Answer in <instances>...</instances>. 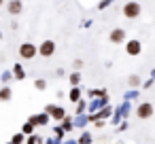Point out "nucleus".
I'll list each match as a JSON object with an SVG mask.
<instances>
[{"mask_svg":"<svg viewBox=\"0 0 155 144\" xmlns=\"http://www.w3.org/2000/svg\"><path fill=\"white\" fill-rule=\"evenodd\" d=\"M108 40H110L113 45H121V43H125V30H121V28H115V30L108 34Z\"/></svg>","mask_w":155,"mask_h":144,"instance_id":"39448f33","label":"nucleus"},{"mask_svg":"<svg viewBox=\"0 0 155 144\" xmlns=\"http://www.w3.org/2000/svg\"><path fill=\"white\" fill-rule=\"evenodd\" d=\"M0 100H2V102L11 100V89H9V87H5V89H0Z\"/></svg>","mask_w":155,"mask_h":144,"instance_id":"9d476101","label":"nucleus"},{"mask_svg":"<svg viewBox=\"0 0 155 144\" xmlns=\"http://www.w3.org/2000/svg\"><path fill=\"white\" fill-rule=\"evenodd\" d=\"M24 142V133H15L13 136V144H21Z\"/></svg>","mask_w":155,"mask_h":144,"instance_id":"9b49d317","label":"nucleus"},{"mask_svg":"<svg viewBox=\"0 0 155 144\" xmlns=\"http://www.w3.org/2000/svg\"><path fill=\"white\" fill-rule=\"evenodd\" d=\"M47 119H49L47 114H34V117L30 119V123H32V125H45V123H47Z\"/></svg>","mask_w":155,"mask_h":144,"instance_id":"6e6552de","label":"nucleus"},{"mask_svg":"<svg viewBox=\"0 0 155 144\" xmlns=\"http://www.w3.org/2000/svg\"><path fill=\"white\" fill-rule=\"evenodd\" d=\"M136 114H138L140 119H149V117L153 114V104H151V102H142V104L136 108Z\"/></svg>","mask_w":155,"mask_h":144,"instance_id":"423d86ee","label":"nucleus"},{"mask_svg":"<svg viewBox=\"0 0 155 144\" xmlns=\"http://www.w3.org/2000/svg\"><path fill=\"white\" fill-rule=\"evenodd\" d=\"M7 11H9L11 15H19V13L24 11V5L19 2V0H11V2L7 5Z\"/></svg>","mask_w":155,"mask_h":144,"instance_id":"0eeeda50","label":"nucleus"},{"mask_svg":"<svg viewBox=\"0 0 155 144\" xmlns=\"http://www.w3.org/2000/svg\"><path fill=\"white\" fill-rule=\"evenodd\" d=\"M36 53H38V51H36V45H32V43H24V45L19 47V55H21L24 59H32Z\"/></svg>","mask_w":155,"mask_h":144,"instance_id":"7ed1b4c3","label":"nucleus"},{"mask_svg":"<svg viewBox=\"0 0 155 144\" xmlns=\"http://www.w3.org/2000/svg\"><path fill=\"white\" fill-rule=\"evenodd\" d=\"M130 85H132V87L140 85V78H138V76H130Z\"/></svg>","mask_w":155,"mask_h":144,"instance_id":"f8f14e48","label":"nucleus"},{"mask_svg":"<svg viewBox=\"0 0 155 144\" xmlns=\"http://www.w3.org/2000/svg\"><path fill=\"white\" fill-rule=\"evenodd\" d=\"M47 112L53 114V119H62V117H64V110H62V108H53V106H49Z\"/></svg>","mask_w":155,"mask_h":144,"instance_id":"1a4fd4ad","label":"nucleus"},{"mask_svg":"<svg viewBox=\"0 0 155 144\" xmlns=\"http://www.w3.org/2000/svg\"><path fill=\"white\" fill-rule=\"evenodd\" d=\"M70 100H72V102L79 100V89H72V91H70Z\"/></svg>","mask_w":155,"mask_h":144,"instance_id":"4468645a","label":"nucleus"},{"mask_svg":"<svg viewBox=\"0 0 155 144\" xmlns=\"http://www.w3.org/2000/svg\"><path fill=\"white\" fill-rule=\"evenodd\" d=\"M36 51H38L43 57H51V55L55 53V43H53V40H43L41 47H36Z\"/></svg>","mask_w":155,"mask_h":144,"instance_id":"f03ea898","label":"nucleus"},{"mask_svg":"<svg viewBox=\"0 0 155 144\" xmlns=\"http://www.w3.org/2000/svg\"><path fill=\"white\" fill-rule=\"evenodd\" d=\"M140 13H142V7H140L138 2H125V5H123V15H125V19H136Z\"/></svg>","mask_w":155,"mask_h":144,"instance_id":"f257e3e1","label":"nucleus"},{"mask_svg":"<svg viewBox=\"0 0 155 144\" xmlns=\"http://www.w3.org/2000/svg\"><path fill=\"white\" fill-rule=\"evenodd\" d=\"M125 53L127 55H138V53H142V43L140 40H127L125 43Z\"/></svg>","mask_w":155,"mask_h":144,"instance_id":"20e7f679","label":"nucleus"},{"mask_svg":"<svg viewBox=\"0 0 155 144\" xmlns=\"http://www.w3.org/2000/svg\"><path fill=\"white\" fill-rule=\"evenodd\" d=\"M0 5H2V0H0Z\"/></svg>","mask_w":155,"mask_h":144,"instance_id":"a211bd4d","label":"nucleus"},{"mask_svg":"<svg viewBox=\"0 0 155 144\" xmlns=\"http://www.w3.org/2000/svg\"><path fill=\"white\" fill-rule=\"evenodd\" d=\"M15 76H17V78H24V72H21L19 66H15Z\"/></svg>","mask_w":155,"mask_h":144,"instance_id":"2eb2a0df","label":"nucleus"},{"mask_svg":"<svg viewBox=\"0 0 155 144\" xmlns=\"http://www.w3.org/2000/svg\"><path fill=\"white\" fill-rule=\"evenodd\" d=\"M32 129H34V125H32V123H28V125H24V133H30Z\"/></svg>","mask_w":155,"mask_h":144,"instance_id":"dca6fc26","label":"nucleus"},{"mask_svg":"<svg viewBox=\"0 0 155 144\" xmlns=\"http://www.w3.org/2000/svg\"><path fill=\"white\" fill-rule=\"evenodd\" d=\"M70 83L77 85V83H79V74H72V76H70Z\"/></svg>","mask_w":155,"mask_h":144,"instance_id":"f3484780","label":"nucleus"},{"mask_svg":"<svg viewBox=\"0 0 155 144\" xmlns=\"http://www.w3.org/2000/svg\"><path fill=\"white\" fill-rule=\"evenodd\" d=\"M34 87H36V89H41V91H43V89H45V87H47V83H45V81H36V83H34Z\"/></svg>","mask_w":155,"mask_h":144,"instance_id":"ddd939ff","label":"nucleus"}]
</instances>
